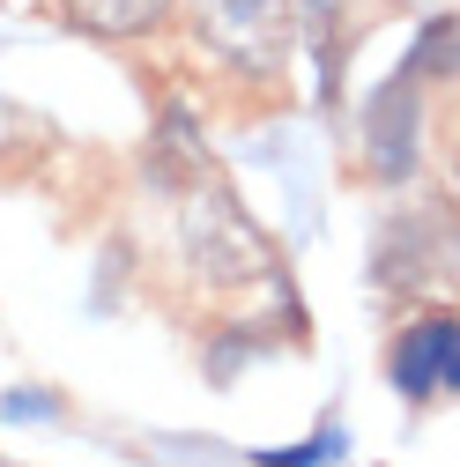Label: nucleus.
<instances>
[{
	"instance_id": "obj_4",
	"label": "nucleus",
	"mask_w": 460,
	"mask_h": 467,
	"mask_svg": "<svg viewBox=\"0 0 460 467\" xmlns=\"http://www.w3.org/2000/svg\"><path fill=\"white\" fill-rule=\"evenodd\" d=\"M386 379H393L401 400L460 393V312H445V305L416 312L409 327L393 334V348H386Z\"/></svg>"
},
{
	"instance_id": "obj_5",
	"label": "nucleus",
	"mask_w": 460,
	"mask_h": 467,
	"mask_svg": "<svg viewBox=\"0 0 460 467\" xmlns=\"http://www.w3.org/2000/svg\"><path fill=\"white\" fill-rule=\"evenodd\" d=\"M416 104H423V75H409V67L371 97L364 156H371V179H379V186H401V179L416 171Z\"/></svg>"
},
{
	"instance_id": "obj_2",
	"label": "nucleus",
	"mask_w": 460,
	"mask_h": 467,
	"mask_svg": "<svg viewBox=\"0 0 460 467\" xmlns=\"http://www.w3.org/2000/svg\"><path fill=\"white\" fill-rule=\"evenodd\" d=\"M371 275H379V289H401V297H453L460 289V215L445 201L401 208L379 230Z\"/></svg>"
},
{
	"instance_id": "obj_7",
	"label": "nucleus",
	"mask_w": 460,
	"mask_h": 467,
	"mask_svg": "<svg viewBox=\"0 0 460 467\" xmlns=\"http://www.w3.org/2000/svg\"><path fill=\"white\" fill-rule=\"evenodd\" d=\"M409 75H423V82H453V75H460V16L423 23V37H416V52H409Z\"/></svg>"
},
{
	"instance_id": "obj_6",
	"label": "nucleus",
	"mask_w": 460,
	"mask_h": 467,
	"mask_svg": "<svg viewBox=\"0 0 460 467\" xmlns=\"http://www.w3.org/2000/svg\"><path fill=\"white\" fill-rule=\"evenodd\" d=\"M60 8V23L68 30H82V37H149V30H163V16H171V0H52Z\"/></svg>"
},
{
	"instance_id": "obj_3",
	"label": "nucleus",
	"mask_w": 460,
	"mask_h": 467,
	"mask_svg": "<svg viewBox=\"0 0 460 467\" xmlns=\"http://www.w3.org/2000/svg\"><path fill=\"white\" fill-rule=\"evenodd\" d=\"M186 16H193V37L208 45V60L246 82L282 75L298 45V0H186Z\"/></svg>"
},
{
	"instance_id": "obj_1",
	"label": "nucleus",
	"mask_w": 460,
	"mask_h": 467,
	"mask_svg": "<svg viewBox=\"0 0 460 467\" xmlns=\"http://www.w3.org/2000/svg\"><path fill=\"white\" fill-rule=\"evenodd\" d=\"M179 245H186V267H193L201 289H246V282H267V275H275L267 230L246 215V201L230 193L223 179H193V186H186Z\"/></svg>"
}]
</instances>
